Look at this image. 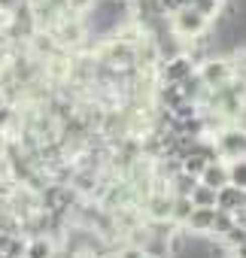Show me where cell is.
<instances>
[{"instance_id": "7402d4cb", "label": "cell", "mask_w": 246, "mask_h": 258, "mask_svg": "<svg viewBox=\"0 0 246 258\" xmlns=\"http://www.w3.org/2000/svg\"><path fill=\"white\" fill-rule=\"evenodd\" d=\"M0 140H4V137H0Z\"/></svg>"}, {"instance_id": "d6986e66", "label": "cell", "mask_w": 246, "mask_h": 258, "mask_svg": "<svg viewBox=\"0 0 246 258\" xmlns=\"http://www.w3.org/2000/svg\"><path fill=\"white\" fill-rule=\"evenodd\" d=\"M140 258H158V255H149V252H143V255H140Z\"/></svg>"}, {"instance_id": "52a82bcc", "label": "cell", "mask_w": 246, "mask_h": 258, "mask_svg": "<svg viewBox=\"0 0 246 258\" xmlns=\"http://www.w3.org/2000/svg\"><path fill=\"white\" fill-rule=\"evenodd\" d=\"M213 216H216V207H192V213H189V219H186V228H189L192 234H210Z\"/></svg>"}, {"instance_id": "4fadbf2b", "label": "cell", "mask_w": 246, "mask_h": 258, "mask_svg": "<svg viewBox=\"0 0 246 258\" xmlns=\"http://www.w3.org/2000/svg\"><path fill=\"white\" fill-rule=\"evenodd\" d=\"M28 258H52V243L46 237H37V240H28Z\"/></svg>"}, {"instance_id": "ffe728a7", "label": "cell", "mask_w": 246, "mask_h": 258, "mask_svg": "<svg viewBox=\"0 0 246 258\" xmlns=\"http://www.w3.org/2000/svg\"><path fill=\"white\" fill-rule=\"evenodd\" d=\"M0 258H13V255H7V252H0Z\"/></svg>"}, {"instance_id": "277c9868", "label": "cell", "mask_w": 246, "mask_h": 258, "mask_svg": "<svg viewBox=\"0 0 246 258\" xmlns=\"http://www.w3.org/2000/svg\"><path fill=\"white\" fill-rule=\"evenodd\" d=\"M189 73H195V61L186 55V52H179V55H173V58H167L164 61V70H161V76H164V82H170V85H176V82H182Z\"/></svg>"}, {"instance_id": "ac0fdd59", "label": "cell", "mask_w": 246, "mask_h": 258, "mask_svg": "<svg viewBox=\"0 0 246 258\" xmlns=\"http://www.w3.org/2000/svg\"><path fill=\"white\" fill-rule=\"evenodd\" d=\"M143 249H128V252H121V258H140Z\"/></svg>"}, {"instance_id": "9c48e42d", "label": "cell", "mask_w": 246, "mask_h": 258, "mask_svg": "<svg viewBox=\"0 0 246 258\" xmlns=\"http://www.w3.org/2000/svg\"><path fill=\"white\" fill-rule=\"evenodd\" d=\"M189 201H192V207H216V188H210L204 182H195L192 191H189Z\"/></svg>"}, {"instance_id": "7a4b0ae2", "label": "cell", "mask_w": 246, "mask_h": 258, "mask_svg": "<svg viewBox=\"0 0 246 258\" xmlns=\"http://www.w3.org/2000/svg\"><path fill=\"white\" fill-rule=\"evenodd\" d=\"M198 76L210 91H216L234 82V64H228L225 58H204L198 64Z\"/></svg>"}, {"instance_id": "9a60e30c", "label": "cell", "mask_w": 246, "mask_h": 258, "mask_svg": "<svg viewBox=\"0 0 246 258\" xmlns=\"http://www.w3.org/2000/svg\"><path fill=\"white\" fill-rule=\"evenodd\" d=\"M28 252V240H19V237H10V246H7V255L13 258H25Z\"/></svg>"}, {"instance_id": "3957f363", "label": "cell", "mask_w": 246, "mask_h": 258, "mask_svg": "<svg viewBox=\"0 0 246 258\" xmlns=\"http://www.w3.org/2000/svg\"><path fill=\"white\" fill-rule=\"evenodd\" d=\"M219 155L225 158H237V155H246V131L243 127H228V131L219 134V140L213 143Z\"/></svg>"}, {"instance_id": "5bb4252c", "label": "cell", "mask_w": 246, "mask_h": 258, "mask_svg": "<svg viewBox=\"0 0 246 258\" xmlns=\"http://www.w3.org/2000/svg\"><path fill=\"white\" fill-rule=\"evenodd\" d=\"M170 201H173V198H164L161 191H155V198H152V204H149V213H152L155 219H170Z\"/></svg>"}, {"instance_id": "6da1fadb", "label": "cell", "mask_w": 246, "mask_h": 258, "mask_svg": "<svg viewBox=\"0 0 246 258\" xmlns=\"http://www.w3.org/2000/svg\"><path fill=\"white\" fill-rule=\"evenodd\" d=\"M207 28H210V22L201 13H195L192 7H179L176 13H170V31L179 40H198L207 34Z\"/></svg>"}, {"instance_id": "8fae6325", "label": "cell", "mask_w": 246, "mask_h": 258, "mask_svg": "<svg viewBox=\"0 0 246 258\" xmlns=\"http://www.w3.org/2000/svg\"><path fill=\"white\" fill-rule=\"evenodd\" d=\"M192 10H195V13H201L207 22H213V19H219L222 4H219V0H192Z\"/></svg>"}, {"instance_id": "5b68a950", "label": "cell", "mask_w": 246, "mask_h": 258, "mask_svg": "<svg viewBox=\"0 0 246 258\" xmlns=\"http://www.w3.org/2000/svg\"><path fill=\"white\" fill-rule=\"evenodd\" d=\"M216 207L219 210H228V213H240V210H246V191H240L231 182H225L216 191Z\"/></svg>"}, {"instance_id": "8992f818", "label": "cell", "mask_w": 246, "mask_h": 258, "mask_svg": "<svg viewBox=\"0 0 246 258\" xmlns=\"http://www.w3.org/2000/svg\"><path fill=\"white\" fill-rule=\"evenodd\" d=\"M198 182H204V185H210V188H222L225 182H228V167H225V161H219V158H213V161H207L204 164V170L198 173Z\"/></svg>"}, {"instance_id": "e0dca14e", "label": "cell", "mask_w": 246, "mask_h": 258, "mask_svg": "<svg viewBox=\"0 0 246 258\" xmlns=\"http://www.w3.org/2000/svg\"><path fill=\"white\" fill-rule=\"evenodd\" d=\"M231 252H234V258H246V240H243L240 246H234Z\"/></svg>"}, {"instance_id": "7c38bea8", "label": "cell", "mask_w": 246, "mask_h": 258, "mask_svg": "<svg viewBox=\"0 0 246 258\" xmlns=\"http://www.w3.org/2000/svg\"><path fill=\"white\" fill-rule=\"evenodd\" d=\"M189 213H192V201H189V195H176V198L170 201V219L186 222Z\"/></svg>"}, {"instance_id": "ba28073f", "label": "cell", "mask_w": 246, "mask_h": 258, "mask_svg": "<svg viewBox=\"0 0 246 258\" xmlns=\"http://www.w3.org/2000/svg\"><path fill=\"white\" fill-rule=\"evenodd\" d=\"M228 182L240 191H246V155H237V158H228Z\"/></svg>"}, {"instance_id": "2e32d148", "label": "cell", "mask_w": 246, "mask_h": 258, "mask_svg": "<svg viewBox=\"0 0 246 258\" xmlns=\"http://www.w3.org/2000/svg\"><path fill=\"white\" fill-rule=\"evenodd\" d=\"M10 231H0V252H7V246H10Z\"/></svg>"}, {"instance_id": "44dd1931", "label": "cell", "mask_w": 246, "mask_h": 258, "mask_svg": "<svg viewBox=\"0 0 246 258\" xmlns=\"http://www.w3.org/2000/svg\"><path fill=\"white\" fill-rule=\"evenodd\" d=\"M219 4H225V0H219Z\"/></svg>"}, {"instance_id": "30bf717a", "label": "cell", "mask_w": 246, "mask_h": 258, "mask_svg": "<svg viewBox=\"0 0 246 258\" xmlns=\"http://www.w3.org/2000/svg\"><path fill=\"white\" fill-rule=\"evenodd\" d=\"M234 222H237V216H234V213H228V210H219V207H216V216H213V228H210V234L222 237Z\"/></svg>"}, {"instance_id": "603a6c76", "label": "cell", "mask_w": 246, "mask_h": 258, "mask_svg": "<svg viewBox=\"0 0 246 258\" xmlns=\"http://www.w3.org/2000/svg\"><path fill=\"white\" fill-rule=\"evenodd\" d=\"M25 258H28V255H25Z\"/></svg>"}]
</instances>
